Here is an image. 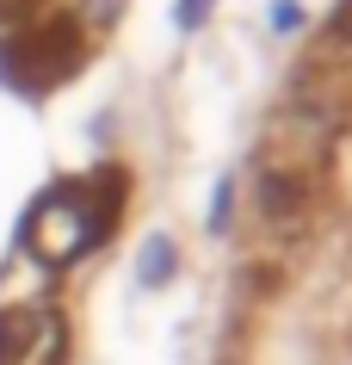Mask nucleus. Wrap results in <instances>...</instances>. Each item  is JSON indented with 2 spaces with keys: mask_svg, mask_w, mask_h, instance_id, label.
Wrapping results in <instances>:
<instances>
[{
  "mask_svg": "<svg viewBox=\"0 0 352 365\" xmlns=\"http://www.w3.org/2000/svg\"><path fill=\"white\" fill-rule=\"evenodd\" d=\"M93 217H87V205H75V198L62 192V198H43L38 211H31V223H25V248L38 254V260H75L87 242H93Z\"/></svg>",
  "mask_w": 352,
  "mask_h": 365,
  "instance_id": "f257e3e1",
  "label": "nucleus"
},
{
  "mask_svg": "<svg viewBox=\"0 0 352 365\" xmlns=\"http://www.w3.org/2000/svg\"><path fill=\"white\" fill-rule=\"evenodd\" d=\"M13 328H19L13 365H56V353H62V322H56V309H25V316H13Z\"/></svg>",
  "mask_w": 352,
  "mask_h": 365,
  "instance_id": "f03ea898",
  "label": "nucleus"
},
{
  "mask_svg": "<svg viewBox=\"0 0 352 365\" xmlns=\"http://www.w3.org/2000/svg\"><path fill=\"white\" fill-rule=\"evenodd\" d=\"M167 254H174V248H167V242H155V248H149V267H142V279H161V272H167Z\"/></svg>",
  "mask_w": 352,
  "mask_h": 365,
  "instance_id": "7ed1b4c3",
  "label": "nucleus"
}]
</instances>
